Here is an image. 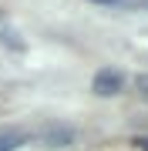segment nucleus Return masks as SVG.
I'll return each mask as SVG.
<instances>
[{
	"label": "nucleus",
	"instance_id": "f257e3e1",
	"mask_svg": "<svg viewBox=\"0 0 148 151\" xmlns=\"http://www.w3.org/2000/svg\"><path fill=\"white\" fill-rule=\"evenodd\" d=\"M30 138H37L40 145H47V148H67V145H74V141H77V131L71 128V124L51 121V124H44V128H37Z\"/></svg>",
	"mask_w": 148,
	"mask_h": 151
},
{
	"label": "nucleus",
	"instance_id": "f03ea898",
	"mask_svg": "<svg viewBox=\"0 0 148 151\" xmlns=\"http://www.w3.org/2000/svg\"><path fill=\"white\" fill-rule=\"evenodd\" d=\"M91 91L98 94V97H115L125 91V74L121 70H111V67H104L94 74V81H91Z\"/></svg>",
	"mask_w": 148,
	"mask_h": 151
},
{
	"label": "nucleus",
	"instance_id": "7ed1b4c3",
	"mask_svg": "<svg viewBox=\"0 0 148 151\" xmlns=\"http://www.w3.org/2000/svg\"><path fill=\"white\" fill-rule=\"evenodd\" d=\"M24 141H30V134H24V131H4L0 134V151H17Z\"/></svg>",
	"mask_w": 148,
	"mask_h": 151
},
{
	"label": "nucleus",
	"instance_id": "20e7f679",
	"mask_svg": "<svg viewBox=\"0 0 148 151\" xmlns=\"http://www.w3.org/2000/svg\"><path fill=\"white\" fill-rule=\"evenodd\" d=\"M135 91H138L142 101H148V74H138V77H135Z\"/></svg>",
	"mask_w": 148,
	"mask_h": 151
},
{
	"label": "nucleus",
	"instance_id": "39448f33",
	"mask_svg": "<svg viewBox=\"0 0 148 151\" xmlns=\"http://www.w3.org/2000/svg\"><path fill=\"white\" fill-rule=\"evenodd\" d=\"M135 145H142V148L148 151V138H138V141H135Z\"/></svg>",
	"mask_w": 148,
	"mask_h": 151
}]
</instances>
